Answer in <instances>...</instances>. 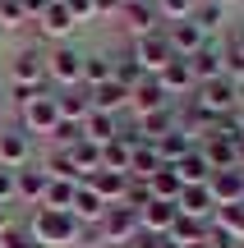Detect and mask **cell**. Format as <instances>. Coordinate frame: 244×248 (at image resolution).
I'll return each mask as SVG.
<instances>
[{
	"instance_id": "cell-16",
	"label": "cell",
	"mask_w": 244,
	"mask_h": 248,
	"mask_svg": "<svg viewBox=\"0 0 244 248\" xmlns=\"http://www.w3.org/2000/svg\"><path fill=\"white\" fill-rule=\"evenodd\" d=\"M83 184H88L106 207H120V202H125V193H129V175H115V170H92Z\"/></svg>"
},
{
	"instance_id": "cell-4",
	"label": "cell",
	"mask_w": 244,
	"mask_h": 248,
	"mask_svg": "<svg viewBox=\"0 0 244 248\" xmlns=\"http://www.w3.org/2000/svg\"><path fill=\"white\" fill-rule=\"evenodd\" d=\"M9 78H14V88L46 92V46H23V51H14Z\"/></svg>"
},
{
	"instance_id": "cell-13",
	"label": "cell",
	"mask_w": 244,
	"mask_h": 248,
	"mask_svg": "<svg viewBox=\"0 0 244 248\" xmlns=\"http://www.w3.org/2000/svg\"><path fill=\"white\" fill-rule=\"evenodd\" d=\"M175 207H180V216H194V221H203V225L217 221V202H212L208 184H184V193L175 198Z\"/></svg>"
},
{
	"instance_id": "cell-48",
	"label": "cell",
	"mask_w": 244,
	"mask_h": 248,
	"mask_svg": "<svg viewBox=\"0 0 244 248\" xmlns=\"http://www.w3.org/2000/svg\"><path fill=\"white\" fill-rule=\"evenodd\" d=\"M0 92H5V83H0Z\"/></svg>"
},
{
	"instance_id": "cell-27",
	"label": "cell",
	"mask_w": 244,
	"mask_h": 248,
	"mask_svg": "<svg viewBox=\"0 0 244 248\" xmlns=\"http://www.w3.org/2000/svg\"><path fill=\"white\" fill-rule=\"evenodd\" d=\"M83 138L97 142V147H106V142L120 138V120H115V115H101V110H92V115L83 120Z\"/></svg>"
},
{
	"instance_id": "cell-49",
	"label": "cell",
	"mask_w": 244,
	"mask_h": 248,
	"mask_svg": "<svg viewBox=\"0 0 244 248\" xmlns=\"http://www.w3.org/2000/svg\"><path fill=\"white\" fill-rule=\"evenodd\" d=\"M240 120H244V115H240Z\"/></svg>"
},
{
	"instance_id": "cell-26",
	"label": "cell",
	"mask_w": 244,
	"mask_h": 248,
	"mask_svg": "<svg viewBox=\"0 0 244 248\" xmlns=\"http://www.w3.org/2000/svg\"><path fill=\"white\" fill-rule=\"evenodd\" d=\"M69 212L79 216V225H97L101 216H106V202H101V198L92 193L88 184H79V193H74V202H69Z\"/></svg>"
},
{
	"instance_id": "cell-12",
	"label": "cell",
	"mask_w": 244,
	"mask_h": 248,
	"mask_svg": "<svg viewBox=\"0 0 244 248\" xmlns=\"http://www.w3.org/2000/svg\"><path fill=\"white\" fill-rule=\"evenodd\" d=\"M162 32H166V42H171V51L180 55V60H189V55H198L203 46L212 42V37H203V32H198V23H194V18H184V23H166Z\"/></svg>"
},
{
	"instance_id": "cell-2",
	"label": "cell",
	"mask_w": 244,
	"mask_h": 248,
	"mask_svg": "<svg viewBox=\"0 0 244 248\" xmlns=\"http://www.w3.org/2000/svg\"><path fill=\"white\" fill-rule=\"evenodd\" d=\"M83 78V51L74 42L65 46H46V88L60 92V88H79Z\"/></svg>"
},
{
	"instance_id": "cell-6",
	"label": "cell",
	"mask_w": 244,
	"mask_h": 248,
	"mask_svg": "<svg viewBox=\"0 0 244 248\" xmlns=\"http://www.w3.org/2000/svg\"><path fill=\"white\" fill-rule=\"evenodd\" d=\"M74 28H79V23H74V14L51 0V9L33 23V32H37V46H65V42L74 37Z\"/></svg>"
},
{
	"instance_id": "cell-20",
	"label": "cell",
	"mask_w": 244,
	"mask_h": 248,
	"mask_svg": "<svg viewBox=\"0 0 244 248\" xmlns=\"http://www.w3.org/2000/svg\"><path fill=\"white\" fill-rule=\"evenodd\" d=\"M55 106H60V120H69V124H83L92 115V97H88V88H60L55 92Z\"/></svg>"
},
{
	"instance_id": "cell-32",
	"label": "cell",
	"mask_w": 244,
	"mask_h": 248,
	"mask_svg": "<svg viewBox=\"0 0 244 248\" xmlns=\"http://www.w3.org/2000/svg\"><path fill=\"white\" fill-rule=\"evenodd\" d=\"M74 193H79V179H55V175H51V188H46L42 207H51V212H69Z\"/></svg>"
},
{
	"instance_id": "cell-18",
	"label": "cell",
	"mask_w": 244,
	"mask_h": 248,
	"mask_svg": "<svg viewBox=\"0 0 244 248\" xmlns=\"http://www.w3.org/2000/svg\"><path fill=\"white\" fill-rule=\"evenodd\" d=\"M198 152L208 156L212 170H235L240 166V142L221 138V133H208V138H198Z\"/></svg>"
},
{
	"instance_id": "cell-35",
	"label": "cell",
	"mask_w": 244,
	"mask_h": 248,
	"mask_svg": "<svg viewBox=\"0 0 244 248\" xmlns=\"http://www.w3.org/2000/svg\"><path fill=\"white\" fill-rule=\"evenodd\" d=\"M157 5V18L166 23H184V18H194V0H152Z\"/></svg>"
},
{
	"instance_id": "cell-41",
	"label": "cell",
	"mask_w": 244,
	"mask_h": 248,
	"mask_svg": "<svg viewBox=\"0 0 244 248\" xmlns=\"http://www.w3.org/2000/svg\"><path fill=\"white\" fill-rule=\"evenodd\" d=\"M18 5H23V14L33 18V23H37V18H42L46 9H51V0H18Z\"/></svg>"
},
{
	"instance_id": "cell-10",
	"label": "cell",
	"mask_w": 244,
	"mask_h": 248,
	"mask_svg": "<svg viewBox=\"0 0 244 248\" xmlns=\"http://www.w3.org/2000/svg\"><path fill=\"white\" fill-rule=\"evenodd\" d=\"M166 106H175V101H171V92L157 83V74H147V78L129 92V110H134V120L138 115H152V110H166Z\"/></svg>"
},
{
	"instance_id": "cell-7",
	"label": "cell",
	"mask_w": 244,
	"mask_h": 248,
	"mask_svg": "<svg viewBox=\"0 0 244 248\" xmlns=\"http://www.w3.org/2000/svg\"><path fill=\"white\" fill-rule=\"evenodd\" d=\"M138 234V212L134 207H106V216L97 221V239H106V244H129Z\"/></svg>"
},
{
	"instance_id": "cell-23",
	"label": "cell",
	"mask_w": 244,
	"mask_h": 248,
	"mask_svg": "<svg viewBox=\"0 0 244 248\" xmlns=\"http://www.w3.org/2000/svg\"><path fill=\"white\" fill-rule=\"evenodd\" d=\"M88 97H92V110H101V115H120V110H129V88H120L115 78L101 83V88H92Z\"/></svg>"
},
{
	"instance_id": "cell-24",
	"label": "cell",
	"mask_w": 244,
	"mask_h": 248,
	"mask_svg": "<svg viewBox=\"0 0 244 248\" xmlns=\"http://www.w3.org/2000/svg\"><path fill=\"white\" fill-rule=\"evenodd\" d=\"M152 147H157V156H162V161H171V166H175V161H180V156H189V152L198 147V142H194L189 133H184L180 124H175V129H171V133H162V138H157Z\"/></svg>"
},
{
	"instance_id": "cell-37",
	"label": "cell",
	"mask_w": 244,
	"mask_h": 248,
	"mask_svg": "<svg viewBox=\"0 0 244 248\" xmlns=\"http://www.w3.org/2000/svg\"><path fill=\"white\" fill-rule=\"evenodd\" d=\"M51 142H55V152H69L74 142H83V124L60 120V124H55V133H51Z\"/></svg>"
},
{
	"instance_id": "cell-29",
	"label": "cell",
	"mask_w": 244,
	"mask_h": 248,
	"mask_svg": "<svg viewBox=\"0 0 244 248\" xmlns=\"http://www.w3.org/2000/svg\"><path fill=\"white\" fill-rule=\"evenodd\" d=\"M175 175H180L184 184H208V179H212V166H208V156L194 147L189 156H180V161H175Z\"/></svg>"
},
{
	"instance_id": "cell-31",
	"label": "cell",
	"mask_w": 244,
	"mask_h": 248,
	"mask_svg": "<svg viewBox=\"0 0 244 248\" xmlns=\"http://www.w3.org/2000/svg\"><path fill=\"white\" fill-rule=\"evenodd\" d=\"M212 230H221V234H230L235 244H244V202L217 207V221H212Z\"/></svg>"
},
{
	"instance_id": "cell-42",
	"label": "cell",
	"mask_w": 244,
	"mask_h": 248,
	"mask_svg": "<svg viewBox=\"0 0 244 248\" xmlns=\"http://www.w3.org/2000/svg\"><path fill=\"white\" fill-rule=\"evenodd\" d=\"M125 9V0H97V14H120Z\"/></svg>"
},
{
	"instance_id": "cell-44",
	"label": "cell",
	"mask_w": 244,
	"mask_h": 248,
	"mask_svg": "<svg viewBox=\"0 0 244 248\" xmlns=\"http://www.w3.org/2000/svg\"><path fill=\"white\" fill-rule=\"evenodd\" d=\"M5 115H9V97L0 92V124H5Z\"/></svg>"
},
{
	"instance_id": "cell-1",
	"label": "cell",
	"mask_w": 244,
	"mask_h": 248,
	"mask_svg": "<svg viewBox=\"0 0 244 248\" xmlns=\"http://www.w3.org/2000/svg\"><path fill=\"white\" fill-rule=\"evenodd\" d=\"M28 234L42 248H69L83 239V225L74 212H51V207H28Z\"/></svg>"
},
{
	"instance_id": "cell-22",
	"label": "cell",
	"mask_w": 244,
	"mask_h": 248,
	"mask_svg": "<svg viewBox=\"0 0 244 248\" xmlns=\"http://www.w3.org/2000/svg\"><path fill=\"white\" fill-rule=\"evenodd\" d=\"M115 78V55H97V51H83V88H101V83H111Z\"/></svg>"
},
{
	"instance_id": "cell-9",
	"label": "cell",
	"mask_w": 244,
	"mask_h": 248,
	"mask_svg": "<svg viewBox=\"0 0 244 248\" xmlns=\"http://www.w3.org/2000/svg\"><path fill=\"white\" fill-rule=\"evenodd\" d=\"M120 23H125L129 42L162 32V18H157V5H152V0H125V9H120Z\"/></svg>"
},
{
	"instance_id": "cell-45",
	"label": "cell",
	"mask_w": 244,
	"mask_h": 248,
	"mask_svg": "<svg viewBox=\"0 0 244 248\" xmlns=\"http://www.w3.org/2000/svg\"><path fill=\"white\" fill-rule=\"evenodd\" d=\"M184 248H212V239L203 234V239H194V244H184Z\"/></svg>"
},
{
	"instance_id": "cell-15",
	"label": "cell",
	"mask_w": 244,
	"mask_h": 248,
	"mask_svg": "<svg viewBox=\"0 0 244 248\" xmlns=\"http://www.w3.org/2000/svg\"><path fill=\"white\" fill-rule=\"evenodd\" d=\"M208 193H212V202L217 207H230V202H244V170H212V179H208Z\"/></svg>"
},
{
	"instance_id": "cell-14",
	"label": "cell",
	"mask_w": 244,
	"mask_h": 248,
	"mask_svg": "<svg viewBox=\"0 0 244 248\" xmlns=\"http://www.w3.org/2000/svg\"><path fill=\"white\" fill-rule=\"evenodd\" d=\"M28 161H33V138H28L18 124L5 129V133H0V166H5V170H23Z\"/></svg>"
},
{
	"instance_id": "cell-3",
	"label": "cell",
	"mask_w": 244,
	"mask_h": 248,
	"mask_svg": "<svg viewBox=\"0 0 244 248\" xmlns=\"http://www.w3.org/2000/svg\"><path fill=\"white\" fill-rule=\"evenodd\" d=\"M194 101H198L203 110H208L212 120H221V115H240V83L235 78H212V83H198L194 88Z\"/></svg>"
},
{
	"instance_id": "cell-19",
	"label": "cell",
	"mask_w": 244,
	"mask_h": 248,
	"mask_svg": "<svg viewBox=\"0 0 244 248\" xmlns=\"http://www.w3.org/2000/svg\"><path fill=\"white\" fill-rule=\"evenodd\" d=\"M175 216H180V207L175 202H166V198H152V202L138 212V230H147V234H166L175 225Z\"/></svg>"
},
{
	"instance_id": "cell-11",
	"label": "cell",
	"mask_w": 244,
	"mask_h": 248,
	"mask_svg": "<svg viewBox=\"0 0 244 248\" xmlns=\"http://www.w3.org/2000/svg\"><path fill=\"white\" fill-rule=\"evenodd\" d=\"M18 175V202L23 207H42V198H46V188H51V175H46V166L42 161H28L23 170H14Z\"/></svg>"
},
{
	"instance_id": "cell-36",
	"label": "cell",
	"mask_w": 244,
	"mask_h": 248,
	"mask_svg": "<svg viewBox=\"0 0 244 248\" xmlns=\"http://www.w3.org/2000/svg\"><path fill=\"white\" fill-rule=\"evenodd\" d=\"M28 23H33V18L23 14L18 0H0V32H23Z\"/></svg>"
},
{
	"instance_id": "cell-8",
	"label": "cell",
	"mask_w": 244,
	"mask_h": 248,
	"mask_svg": "<svg viewBox=\"0 0 244 248\" xmlns=\"http://www.w3.org/2000/svg\"><path fill=\"white\" fill-rule=\"evenodd\" d=\"M129 55L143 64V74H162L166 64L175 60V51H171V42H166V32H152V37H138V42H129Z\"/></svg>"
},
{
	"instance_id": "cell-47",
	"label": "cell",
	"mask_w": 244,
	"mask_h": 248,
	"mask_svg": "<svg viewBox=\"0 0 244 248\" xmlns=\"http://www.w3.org/2000/svg\"><path fill=\"white\" fill-rule=\"evenodd\" d=\"M55 5H65V0H55Z\"/></svg>"
},
{
	"instance_id": "cell-46",
	"label": "cell",
	"mask_w": 244,
	"mask_h": 248,
	"mask_svg": "<svg viewBox=\"0 0 244 248\" xmlns=\"http://www.w3.org/2000/svg\"><path fill=\"white\" fill-rule=\"evenodd\" d=\"M240 170H244V138H240Z\"/></svg>"
},
{
	"instance_id": "cell-17",
	"label": "cell",
	"mask_w": 244,
	"mask_h": 248,
	"mask_svg": "<svg viewBox=\"0 0 244 248\" xmlns=\"http://www.w3.org/2000/svg\"><path fill=\"white\" fill-rule=\"evenodd\" d=\"M157 83H162V88L171 92V101H184V97H194V88H198V83H194V69H189V60H180V55H175V60L166 64L162 74H157Z\"/></svg>"
},
{
	"instance_id": "cell-28",
	"label": "cell",
	"mask_w": 244,
	"mask_h": 248,
	"mask_svg": "<svg viewBox=\"0 0 244 248\" xmlns=\"http://www.w3.org/2000/svg\"><path fill=\"white\" fill-rule=\"evenodd\" d=\"M194 23H198L203 37H217L221 28H226V0H203V5H194Z\"/></svg>"
},
{
	"instance_id": "cell-30",
	"label": "cell",
	"mask_w": 244,
	"mask_h": 248,
	"mask_svg": "<svg viewBox=\"0 0 244 248\" xmlns=\"http://www.w3.org/2000/svg\"><path fill=\"white\" fill-rule=\"evenodd\" d=\"M134 124H138V133H143L147 142H157L162 133H171V129H175V106H166V110H152V115H138Z\"/></svg>"
},
{
	"instance_id": "cell-33",
	"label": "cell",
	"mask_w": 244,
	"mask_h": 248,
	"mask_svg": "<svg viewBox=\"0 0 244 248\" xmlns=\"http://www.w3.org/2000/svg\"><path fill=\"white\" fill-rule=\"evenodd\" d=\"M129 166H134V147L129 142H106L101 147V170H115V175H129Z\"/></svg>"
},
{
	"instance_id": "cell-21",
	"label": "cell",
	"mask_w": 244,
	"mask_h": 248,
	"mask_svg": "<svg viewBox=\"0 0 244 248\" xmlns=\"http://www.w3.org/2000/svg\"><path fill=\"white\" fill-rule=\"evenodd\" d=\"M189 69H194V83H212V78H221V74H226L221 46H217V42H208L198 55H189Z\"/></svg>"
},
{
	"instance_id": "cell-39",
	"label": "cell",
	"mask_w": 244,
	"mask_h": 248,
	"mask_svg": "<svg viewBox=\"0 0 244 248\" xmlns=\"http://www.w3.org/2000/svg\"><path fill=\"white\" fill-rule=\"evenodd\" d=\"M18 202V175L0 166V207H14Z\"/></svg>"
},
{
	"instance_id": "cell-25",
	"label": "cell",
	"mask_w": 244,
	"mask_h": 248,
	"mask_svg": "<svg viewBox=\"0 0 244 248\" xmlns=\"http://www.w3.org/2000/svg\"><path fill=\"white\" fill-rule=\"evenodd\" d=\"M147 188H152V198H166V202H175V198L184 193V179L175 175L171 161H162V166L152 170V179H147Z\"/></svg>"
},
{
	"instance_id": "cell-34",
	"label": "cell",
	"mask_w": 244,
	"mask_h": 248,
	"mask_svg": "<svg viewBox=\"0 0 244 248\" xmlns=\"http://www.w3.org/2000/svg\"><path fill=\"white\" fill-rule=\"evenodd\" d=\"M157 166H162L157 147H152V142H138V147H134V166H129V179H152Z\"/></svg>"
},
{
	"instance_id": "cell-5",
	"label": "cell",
	"mask_w": 244,
	"mask_h": 248,
	"mask_svg": "<svg viewBox=\"0 0 244 248\" xmlns=\"http://www.w3.org/2000/svg\"><path fill=\"white\" fill-rule=\"evenodd\" d=\"M55 124H60V106H55V92L51 88L37 92L28 106H18V129H23L28 138H33V133H46V138H51Z\"/></svg>"
},
{
	"instance_id": "cell-38",
	"label": "cell",
	"mask_w": 244,
	"mask_h": 248,
	"mask_svg": "<svg viewBox=\"0 0 244 248\" xmlns=\"http://www.w3.org/2000/svg\"><path fill=\"white\" fill-rule=\"evenodd\" d=\"M0 248H42V244L28 234V225H18V221H14L5 234H0Z\"/></svg>"
},
{
	"instance_id": "cell-43",
	"label": "cell",
	"mask_w": 244,
	"mask_h": 248,
	"mask_svg": "<svg viewBox=\"0 0 244 248\" xmlns=\"http://www.w3.org/2000/svg\"><path fill=\"white\" fill-rule=\"evenodd\" d=\"M14 221H18V216H14V207H0V234H5Z\"/></svg>"
},
{
	"instance_id": "cell-40",
	"label": "cell",
	"mask_w": 244,
	"mask_h": 248,
	"mask_svg": "<svg viewBox=\"0 0 244 248\" xmlns=\"http://www.w3.org/2000/svg\"><path fill=\"white\" fill-rule=\"evenodd\" d=\"M65 9L74 14V23H88V18H97V0H65Z\"/></svg>"
}]
</instances>
